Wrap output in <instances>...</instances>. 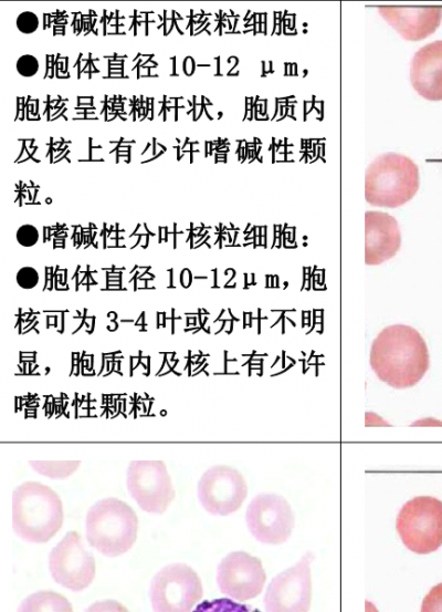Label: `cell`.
I'll return each mask as SVG.
<instances>
[{
	"mask_svg": "<svg viewBox=\"0 0 442 612\" xmlns=\"http://www.w3.org/2000/svg\"><path fill=\"white\" fill-rule=\"evenodd\" d=\"M39 280L38 270L30 266L20 268L15 274L18 286L25 290L33 289L39 283Z\"/></svg>",
	"mask_w": 442,
	"mask_h": 612,
	"instance_id": "18",
	"label": "cell"
},
{
	"mask_svg": "<svg viewBox=\"0 0 442 612\" xmlns=\"http://www.w3.org/2000/svg\"><path fill=\"white\" fill-rule=\"evenodd\" d=\"M120 322H122V323H133V320H125V319H122Z\"/></svg>",
	"mask_w": 442,
	"mask_h": 612,
	"instance_id": "29",
	"label": "cell"
},
{
	"mask_svg": "<svg viewBox=\"0 0 442 612\" xmlns=\"http://www.w3.org/2000/svg\"><path fill=\"white\" fill-rule=\"evenodd\" d=\"M39 68V60L32 54H23L15 62L17 72L23 77L35 75Z\"/></svg>",
	"mask_w": 442,
	"mask_h": 612,
	"instance_id": "19",
	"label": "cell"
},
{
	"mask_svg": "<svg viewBox=\"0 0 442 612\" xmlns=\"http://www.w3.org/2000/svg\"><path fill=\"white\" fill-rule=\"evenodd\" d=\"M397 532L412 552L427 554L442 546V501L431 496H418L400 509Z\"/></svg>",
	"mask_w": 442,
	"mask_h": 612,
	"instance_id": "5",
	"label": "cell"
},
{
	"mask_svg": "<svg viewBox=\"0 0 442 612\" xmlns=\"http://www.w3.org/2000/svg\"><path fill=\"white\" fill-rule=\"evenodd\" d=\"M168 273H169V286H168V289H169V288H173V286H172V281H173V280H172V269H169V270H168Z\"/></svg>",
	"mask_w": 442,
	"mask_h": 612,
	"instance_id": "26",
	"label": "cell"
},
{
	"mask_svg": "<svg viewBox=\"0 0 442 612\" xmlns=\"http://www.w3.org/2000/svg\"><path fill=\"white\" fill-rule=\"evenodd\" d=\"M52 200L51 198H46V203L50 204Z\"/></svg>",
	"mask_w": 442,
	"mask_h": 612,
	"instance_id": "30",
	"label": "cell"
},
{
	"mask_svg": "<svg viewBox=\"0 0 442 612\" xmlns=\"http://www.w3.org/2000/svg\"><path fill=\"white\" fill-rule=\"evenodd\" d=\"M107 318L112 320V322L116 321L117 313L116 312H108Z\"/></svg>",
	"mask_w": 442,
	"mask_h": 612,
	"instance_id": "27",
	"label": "cell"
},
{
	"mask_svg": "<svg viewBox=\"0 0 442 612\" xmlns=\"http://www.w3.org/2000/svg\"><path fill=\"white\" fill-rule=\"evenodd\" d=\"M63 504L51 487L40 481H25L12 492V529L22 540L44 543L63 525Z\"/></svg>",
	"mask_w": 442,
	"mask_h": 612,
	"instance_id": "2",
	"label": "cell"
},
{
	"mask_svg": "<svg viewBox=\"0 0 442 612\" xmlns=\"http://www.w3.org/2000/svg\"><path fill=\"white\" fill-rule=\"evenodd\" d=\"M419 189V168L398 153L378 156L365 175V198L377 207L397 208L408 203Z\"/></svg>",
	"mask_w": 442,
	"mask_h": 612,
	"instance_id": "4",
	"label": "cell"
},
{
	"mask_svg": "<svg viewBox=\"0 0 442 612\" xmlns=\"http://www.w3.org/2000/svg\"><path fill=\"white\" fill-rule=\"evenodd\" d=\"M39 236L36 227L30 224L21 225L15 232L17 241L22 247L34 246L39 241Z\"/></svg>",
	"mask_w": 442,
	"mask_h": 612,
	"instance_id": "22",
	"label": "cell"
},
{
	"mask_svg": "<svg viewBox=\"0 0 442 612\" xmlns=\"http://www.w3.org/2000/svg\"><path fill=\"white\" fill-rule=\"evenodd\" d=\"M401 246L396 218L382 211L365 214V263L378 266L391 259Z\"/></svg>",
	"mask_w": 442,
	"mask_h": 612,
	"instance_id": "13",
	"label": "cell"
},
{
	"mask_svg": "<svg viewBox=\"0 0 442 612\" xmlns=\"http://www.w3.org/2000/svg\"><path fill=\"white\" fill-rule=\"evenodd\" d=\"M32 469L52 479H64L81 466L80 460H30Z\"/></svg>",
	"mask_w": 442,
	"mask_h": 612,
	"instance_id": "17",
	"label": "cell"
},
{
	"mask_svg": "<svg viewBox=\"0 0 442 612\" xmlns=\"http://www.w3.org/2000/svg\"><path fill=\"white\" fill-rule=\"evenodd\" d=\"M245 521L251 535L265 544L285 542L295 525L290 504L276 494L255 496L248 506Z\"/></svg>",
	"mask_w": 442,
	"mask_h": 612,
	"instance_id": "10",
	"label": "cell"
},
{
	"mask_svg": "<svg viewBox=\"0 0 442 612\" xmlns=\"http://www.w3.org/2000/svg\"><path fill=\"white\" fill-rule=\"evenodd\" d=\"M307 552L293 567L272 579L264 595V606L270 612H305L311 608L312 577Z\"/></svg>",
	"mask_w": 442,
	"mask_h": 612,
	"instance_id": "11",
	"label": "cell"
},
{
	"mask_svg": "<svg viewBox=\"0 0 442 612\" xmlns=\"http://www.w3.org/2000/svg\"><path fill=\"white\" fill-rule=\"evenodd\" d=\"M182 71L187 76H191L196 71V62L192 56H186L182 62Z\"/></svg>",
	"mask_w": 442,
	"mask_h": 612,
	"instance_id": "23",
	"label": "cell"
},
{
	"mask_svg": "<svg viewBox=\"0 0 442 612\" xmlns=\"http://www.w3.org/2000/svg\"><path fill=\"white\" fill-rule=\"evenodd\" d=\"M192 273L188 268H183L180 273V283L183 288H189L192 283Z\"/></svg>",
	"mask_w": 442,
	"mask_h": 612,
	"instance_id": "24",
	"label": "cell"
},
{
	"mask_svg": "<svg viewBox=\"0 0 442 612\" xmlns=\"http://www.w3.org/2000/svg\"><path fill=\"white\" fill-rule=\"evenodd\" d=\"M19 611H72V604L61 593L53 591H39L27 597L20 604Z\"/></svg>",
	"mask_w": 442,
	"mask_h": 612,
	"instance_id": "16",
	"label": "cell"
},
{
	"mask_svg": "<svg viewBox=\"0 0 442 612\" xmlns=\"http://www.w3.org/2000/svg\"><path fill=\"white\" fill-rule=\"evenodd\" d=\"M15 25L21 33L31 34L39 28V18L32 11H23L17 17Z\"/></svg>",
	"mask_w": 442,
	"mask_h": 612,
	"instance_id": "21",
	"label": "cell"
},
{
	"mask_svg": "<svg viewBox=\"0 0 442 612\" xmlns=\"http://www.w3.org/2000/svg\"><path fill=\"white\" fill-rule=\"evenodd\" d=\"M202 597L201 580L186 563L165 566L150 581L149 600L157 612L190 611Z\"/></svg>",
	"mask_w": 442,
	"mask_h": 612,
	"instance_id": "6",
	"label": "cell"
},
{
	"mask_svg": "<svg viewBox=\"0 0 442 612\" xmlns=\"http://www.w3.org/2000/svg\"><path fill=\"white\" fill-rule=\"evenodd\" d=\"M137 532L135 510L118 498L101 499L86 512L85 537L90 546L105 557H118L130 550Z\"/></svg>",
	"mask_w": 442,
	"mask_h": 612,
	"instance_id": "3",
	"label": "cell"
},
{
	"mask_svg": "<svg viewBox=\"0 0 442 612\" xmlns=\"http://www.w3.org/2000/svg\"><path fill=\"white\" fill-rule=\"evenodd\" d=\"M172 73H171V76L173 75H177L178 76V73H176V56H172Z\"/></svg>",
	"mask_w": 442,
	"mask_h": 612,
	"instance_id": "25",
	"label": "cell"
},
{
	"mask_svg": "<svg viewBox=\"0 0 442 612\" xmlns=\"http://www.w3.org/2000/svg\"><path fill=\"white\" fill-rule=\"evenodd\" d=\"M422 612H439L442 611V583L433 587L423 599L421 605Z\"/></svg>",
	"mask_w": 442,
	"mask_h": 612,
	"instance_id": "20",
	"label": "cell"
},
{
	"mask_svg": "<svg viewBox=\"0 0 442 612\" xmlns=\"http://www.w3.org/2000/svg\"><path fill=\"white\" fill-rule=\"evenodd\" d=\"M410 82L422 97L442 100V40L421 46L410 64Z\"/></svg>",
	"mask_w": 442,
	"mask_h": 612,
	"instance_id": "15",
	"label": "cell"
},
{
	"mask_svg": "<svg viewBox=\"0 0 442 612\" xmlns=\"http://www.w3.org/2000/svg\"><path fill=\"white\" fill-rule=\"evenodd\" d=\"M161 314H162V312H157V322H156L157 323V325H156L157 329H159L161 326L160 321H159V318H160Z\"/></svg>",
	"mask_w": 442,
	"mask_h": 612,
	"instance_id": "28",
	"label": "cell"
},
{
	"mask_svg": "<svg viewBox=\"0 0 442 612\" xmlns=\"http://www.w3.org/2000/svg\"><path fill=\"white\" fill-rule=\"evenodd\" d=\"M197 491L198 499L207 512L228 516L241 508L248 495V486L238 469L215 465L202 474Z\"/></svg>",
	"mask_w": 442,
	"mask_h": 612,
	"instance_id": "9",
	"label": "cell"
},
{
	"mask_svg": "<svg viewBox=\"0 0 442 612\" xmlns=\"http://www.w3.org/2000/svg\"><path fill=\"white\" fill-rule=\"evenodd\" d=\"M126 485L130 497L148 514H164L176 496L162 460H131L127 468Z\"/></svg>",
	"mask_w": 442,
	"mask_h": 612,
	"instance_id": "7",
	"label": "cell"
},
{
	"mask_svg": "<svg viewBox=\"0 0 442 612\" xmlns=\"http://www.w3.org/2000/svg\"><path fill=\"white\" fill-rule=\"evenodd\" d=\"M266 574L262 561L245 551H233L218 564L217 583L221 593L238 601L256 598L263 591Z\"/></svg>",
	"mask_w": 442,
	"mask_h": 612,
	"instance_id": "12",
	"label": "cell"
},
{
	"mask_svg": "<svg viewBox=\"0 0 442 612\" xmlns=\"http://www.w3.org/2000/svg\"><path fill=\"white\" fill-rule=\"evenodd\" d=\"M429 365L427 343L412 326L389 325L372 341L370 366L380 381L393 388L414 386Z\"/></svg>",
	"mask_w": 442,
	"mask_h": 612,
	"instance_id": "1",
	"label": "cell"
},
{
	"mask_svg": "<svg viewBox=\"0 0 442 612\" xmlns=\"http://www.w3.org/2000/svg\"><path fill=\"white\" fill-rule=\"evenodd\" d=\"M49 571L63 588L80 592L88 588L96 573L95 558L86 551L81 535L69 531L49 554Z\"/></svg>",
	"mask_w": 442,
	"mask_h": 612,
	"instance_id": "8",
	"label": "cell"
},
{
	"mask_svg": "<svg viewBox=\"0 0 442 612\" xmlns=\"http://www.w3.org/2000/svg\"><path fill=\"white\" fill-rule=\"evenodd\" d=\"M378 12L408 41L429 37L442 20V8L438 7H378Z\"/></svg>",
	"mask_w": 442,
	"mask_h": 612,
	"instance_id": "14",
	"label": "cell"
}]
</instances>
